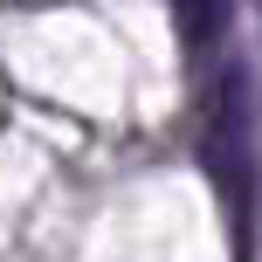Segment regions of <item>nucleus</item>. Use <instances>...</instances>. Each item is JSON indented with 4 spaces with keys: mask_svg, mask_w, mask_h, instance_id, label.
Here are the masks:
<instances>
[{
    "mask_svg": "<svg viewBox=\"0 0 262 262\" xmlns=\"http://www.w3.org/2000/svg\"><path fill=\"white\" fill-rule=\"evenodd\" d=\"M172 21H180V41L186 49H207L228 21V0H172Z\"/></svg>",
    "mask_w": 262,
    "mask_h": 262,
    "instance_id": "nucleus-1",
    "label": "nucleus"
}]
</instances>
